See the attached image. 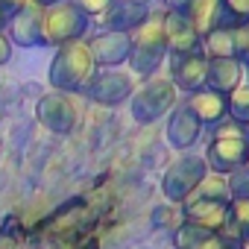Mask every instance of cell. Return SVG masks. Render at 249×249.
Segmentation results:
<instances>
[{"mask_svg":"<svg viewBox=\"0 0 249 249\" xmlns=\"http://www.w3.org/2000/svg\"><path fill=\"white\" fill-rule=\"evenodd\" d=\"M220 249H246V246H243L240 240H234V237H226V234H223V246H220Z\"/></svg>","mask_w":249,"mask_h":249,"instance_id":"31","label":"cell"},{"mask_svg":"<svg viewBox=\"0 0 249 249\" xmlns=\"http://www.w3.org/2000/svg\"><path fill=\"white\" fill-rule=\"evenodd\" d=\"M150 15L147 3H138V0H114L111 9L97 21L100 30H117V33H135Z\"/></svg>","mask_w":249,"mask_h":249,"instance_id":"15","label":"cell"},{"mask_svg":"<svg viewBox=\"0 0 249 249\" xmlns=\"http://www.w3.org/2000/svg\"><path fill=\"white\" fill-rule=\"evenodd\" d=\"M179 103H182V94L170 82V76L167 73H153L129 97V111H132V117L138 123L147 126V123H156V120L167 117Z\"/></svg>","mask_w":249,"mask_h":249,"instance_id":"4","label":"cell"},{"mask_svg":"<svg viewBox=\"0 0 249 249\" xmlns=\"http://www.w3.org/2000/svg\"><path fill=\"white\" fill-rule=\"evenodd\" d=\"M191 196H196V199H226V202H231V194H229V179L226 176H220V173H205V179L196 185V191L191 194ZM188 196V199H191Z\"/></svg>","mask_w":249,"mask_h":249,"instance_id":"22","label":"cell"},{"mask_svg":"<svg viewBox=\"0 0 249 249\" xmlns=\"http://www.w3.org/2000/svg\"><path fill=\"white\" fill-rule=\"evenodd\" d=\"M205 164L211 173L229 176L237 167H243V161L249 159V141H246V126L231 117L220 120L217 126H211V138L205 147Z\"/></svg>","mask_w":249,"mask_h":249,"instance_id":"2","label":"cell"},{"mask_svg":"<svg viewBox=\"0 0 249 249\" xmlns=\"http://www.w3.org/2000/svg\"><path fill=\"white\" fill-rule=\"evenodd\" d=\"M202 123H199V117L185 106V103H179L170 114H167V144L173 147V150H179V153H188L196 141H199V135H202Z\"/></svg>","mask_w":249,"mask_h":249,"instance_id":"12","label":"cell"},{"mask_svg":"<svg viewBox=\"0 0 249 249\" xmlns=\"http://www.w3.org/2000/svg\"><path fill=\"white\" fill-rule=\"evenodd\" d=\"M71 3L85 15V18H91V21H100L108 9H111V3L114 0H71Z\"/></svg>","mask_w":249,"mask_h":249,"instance_id":"26","label":"cell"},{"mask_svg":"<svg viewBox=\"0 0 249 249\" xmlns=\"http://www.w3.org/2000/svg\"><path fill=\"white\" fill-rule=\"evenodd\" d=\"M36 117H38V123L47 132H53V135H71L76 129L79 108H76V103H73L71 94L53 91V94H44L36 103Z\"/></svg>","mask_w":249,"mask_h":249,"instance_id":"8","label":"cell"},{"mask_svg":"<svg viewBox=\"0 0 249 249\" xmlns=\"http://www.w3.org/2000/svg\"><path fill=\"white\" fill-rule=\"evenodd\" d=\"M182 103L199 117V123H202L205 129L217 126L220 120L229 117V100H226V94H217V91H211V88H199V91H194V94H185Z\"/></svg>","mask_w":249,"mask_h":249,"instance_id":"16","label":"cell"},{"mask_svg":"<svg viewBox=\"0 0 249 249\" xmlns=\"http://www.w3.org/2000/svg\"><path fill=\"white\" fill-rule=\"evenodd\" d=\"M161 24H164V38H167V56L170 53H202V38L182 12L161 9Z\"/></svg>","mask_w":249,"mask_h":249,"instance_id":"11","label":"cell"},{"mask_svg":"<svg viewBox=\"0 0 249 249\" xmlns=\"http://www.w3.org/2000/svg\"><path fill=\"white\" fill-rule=\"evenodd\" d=\"M220 9H223L226 27L249 24V0H220Z\"/></svg>","mask_w":249,"mask_h":249,"instance_id":"25","label":"cell"},{"mask_svg":"<svg viewBox=\"0 0 249 249\" xmlns=\"http://www.w3.org/2000/svg\"><path fill=\"white\" fill-rule=\"evenodd\" d=\"M182 214L188 223H196L208 231H226V223H229V202L226 199H185L182 202Z\"/></svg>","mask_w":249,"mask_h":249,"instance_id":"14","label":"cell"},{"mask_svg":"<svg viewBox=\"0 0 249 249\" xmlns=\"http://www.w3.org/2000/svg\"><path fill=\"white\" fill-rule=\"evenodd\" d=\"M135 76L132 71H120V68H97V73L91 76L88 88L82 94H88V100H94L97 106H120L129 103V97L135 94Z\"/></svg>","mask_w":249,"mask_h":249,"instance_id":"7","label":"cell"},{"mask_svg":"<svg viewBox=\"0 0 249 249\" xmlns=\"http://www.w3.org/2000/svg\"><path fill=\"white\" fill-rule=\"evenodd\" d=\"M214 234H220V231H208V229H202V226L185 220V223L173 231V249H196V246H205Z\"/></svg>","mask_w":249,"mask_h":249,"instance_id":"21","label":"cell"},{"mask_svg":"<svg viewBox=\"0 0 249 249\" xmlns=\"http://www.w3.org/2000/svg\"><path fill=\"white\" fill-rule=\"evenodd\" d=\"M167 62V38H164V24H161V9H150L147 21L132 33V53L126 59L129 71L138 73L141 79L159 73Z\"/></svg>","mask_w":249,"mask_h":249,"instance_id":"3","label":"cell"},{"mask_svg":"<svg viewBox=\"0 0 249 249\" xmlns=\"http://www.w3.org/2000/svg\"><path fill=\"white\" fill-rule=\"evenodd\" d=\"M243 79H246V68L240 59H208L205 88L229 97L237 85H243Z\"/></svg>","mask_w":249,"mask_h":249,"instance_id":"17","label":"cell"},{"mask_svg":"<svg viewBox=\"0 0 249 249\" xmlns=\"http://www.w3.org/2000/svg\"><path fill=\"white\" fill-rule=\"evenodd\" d=\"M234 33V56L243 62V68L249 71V24H240V27H231Z\"/></svg>","mask_w":249,"mask_h":249,"instance_id":"27","label":"cell"},{"mask_svg":"<svg viewBox=\"0 0 249 249\" xmlns=\"http://www.w3.org/2000/svg\"><path fill=\"white\" fill-rule=\"evenodd\" d=\"M243 170H246V173H249V159H246V161H243Z\"/></svg>","mask_w":249,"mask_h":249,"instance_id":"35","label":"cell"},{"mask_svg":"<svg viewBox=\"0 0 249 249\" xmlns=\"http://www.w3.org/2000/svg\"><path fill=\"white\" fill-rule=\"evenodd\" d=\"M246 249H249V243H246Z\"/></svg>","mask_w":249,"mask_h":249,"instance_id":"38","label":"cell"},{"mask_svg":"<svg viewBox=\"0 0 249 249\" xmlns=\"http://www.w3.org/2000/svg\"><path fill=\"white\" fill-rule=\"evenodd\" d=\"M223 234L240 240L243 246L249 243V196L229 202V223H226V231Z\"/></svg>","mask_w":249,"mask_h":249,"instance_id":"20","label":"cell"},{"mask_svg":"<svg viewBox=\"0 0 249 249\" xmlns=\"http://www.w3.org/2000/svg\"><path fill=\"white\" fill-rule=\"evenodd\" d=\"M191 6V0H161V9H170V12H185Z\"/></svg>","mask_w":249,"mask_h":249,"instance_id":"30","label":"cell"},{"mask_svg":"<svg viewBox=\"0 0 249 249\" xmlns=\"http://www.w3.org/2000/svg\"><path fill=\"white\" fill-rule=\"evenodd\" d=\"M56 3H65V0H36V6H41V9H50Z\"/></svg>","mask_w":249,"mask_h":249,"instance_id":"33","label":"cell"},{"mask_svg":"<svg viewBox=\"0 0 249 249\" xmlns=\"http://www.w3.org/2000/svg\"><path fill=\"white\" fill-rule=\"evenodd\" d=\"M202 56L205 59H237L231 27H217V30L205 33L202 36Z\"/></svg>","mask_w":249,"mask_h":249,"instance_id":"19","label":"cell"},{"mask_svg":"<svg viewBox=\"0 0 249 249\" xmlns=\"http://www.w3.org/2000/svg\"><path fill=\"white\" fill-rule=\"evenodd\" d=\"M205 173H208V164H205L202 156L182 153L167 167V173L161 176V194H164V199L173 202V205H182L196 191V185L205 179Z\"/></svg>","mask_w":249,"mask_h":249,"instance_id":"6","label":"cell"},{"mask_svg":"<svg viewBox=\"0 0 249 249\" xmlns=\"http://www.w3.org/2000/svg\"><path fill=\"white\" fill-rule=\"evenodd\" d=\"M12 53H15V44L9 41V36H6V30H0V68H3L9 59H12Z\"/></svg>","mask_w":249,"mask_h":249,"instance_id":"28","label":"cell"},{"mask_svg":"<svg viewBox=\"0 0 249 249\" xmlns=\"http://www.w3.org/2000/svg\"><path fill=\"white\" fill-rule=\"evenodd\" d=\"M91 18H85L71 0L56 3L50 9H44V21H41V44L44 47H62L71 41H82L91 33Z\"/></svg>","mask_w":249,"mask_h":249,"instance_id":"5","label":"cell"},{"mask_svg":"<svg viewBox=\"0 0 249 249\" xmlns=\"http://www.w3.org/2000/svg\"><path fill=\"white\" fill-rule=\"evenodd\" d=\"M246 141H249V126H246Z\"/></svg>","mask_w":249,"mask_h":249,"instance_id":"37","label":"cell"},{"mask_svg":"<svg viewBox=\"0 0 249 249\" xmlns=\"http://www.w3.org/2000/svg\"><path fill=\"white\" fill-rule=\"evenodd\" d=\"M220 246H223V234H214L205 246H196V249H220Z\"/></svg>","mask_w":249,"mask_h":249,"instance_id":"32","label":"cell"},{"mask_svg":"<svg viewBox=\"0 0 249 249\" xmlns=\"http://www.w3.org/2000/svg\"><path fill=\"white\" fill-rule=\"evenodd\" d=\"M85 44H88L97 68H120V65H126V59L132 53V33L97 30V33H88Z\"/></svg>","mask_w":249,"mask_h":249,"instance_id":"9","label":"cell"},{"mask_svg":"<svg viewBox=\"0 0 249 249\" xmlns=\"http://www.w3.org/2000/svg\"><path fill=\"white\" fill-rule=\"evenodd\" d=\"M6 21H9V12H6L3 3H0V30H6Z\"/></svg>","mask_w":249,"mask_h":249,"instance_id":"34","label":"cell"},{"mask_svg":"<svg viewBox=\"0 0 249 249\" xmlns=\"http://www.w3.org/2000/svg\"><path fill=\"white\" fill-rule=\"evenodd\" d=\"M97 73V65L91 59V50L82 41H71V44H62L56 47L53 59H50V71H47V79H50V88L53 91H62V94H82L91 82V76Z\"/></svg>","mask_w":249,"mask_h":249,"instance_id":"1","label":"cell"},{"mask_svg":"<svg viewBox=\"0 0 249 249\" xmlns=\"http://www.w3.org/2000/svg\"><path fill=\"white\" fill-rule=\"evenodd\" d=\"M208 59L202 53H170L167 56V76L179 88V94H194L205 88Z\"/></svg>","mask_w":249,"mask_h":249,"instance_id":"10","label":"cell"},{"mask_svg":"<svg viewBox=\"0 0 249 249\" xmlns=\"http://www.w3.org/2000/svg\"><path fill=\"white\" fill-rule=\"evenodd\" d=\"M226 100H229V117L243 123V126H249V82L237 85Z\"/></svg>","mask_w":249,"mask_h":249,"instance_id":"23","label":"cell"},{"mask_svg":"<svg viewBox=\"0 0 249 249\" xmlns=\"http://www.w3.org/2000/svg\"><path fill=\"white\" fill-rule=\"evenodd\" d=\"M138 3H147V6H150V3H153V0H138Z\"/></svg>","mask_w":249,"mask_h":249,"instance_id":"36","label":"cell"},{"mask_svg":"<svg viewBox=\"0 0 249 249\" xmlns=\"http://www.w3.org/2000/svg\"><path fill=\"white\" fill-rule=\"evenodd\" d=\"M194 30L199 33V38L217 27H226V18H223V9H220V0H191V6L182 12Z\"/></svg>","mask_w":249,"mask_h":249,"instance_id":"18","label":"cell"},{"mask_svg":"<svg viewBox=\"0 0 249 249\" xmlns=\"http://www.w3.org/2000/svg\"><path fill=\"white\" fill-rule=\"evenodd\" d=\"M41 21L44 9L41 6H27L9 15L6 21V36L15 47H44L41 44Z\"/></svg>","mask_w":249,"mask_h":249,"instance_id":"13","label":"cell"},{"mask_svg":"<svg viewBox=\"0 0 249 249\" xmlns=\"http://www.w3.org/2000/svg\"><path fill=\"white\" fill-rule=\"evenodd\" d=\"M185 223V214H182V205H173V202H167V205H159L156 211H153V226L156 229H167L170 234L179 229Z\"/></svg>","mask_w":249,"mask_h":249,"instance_id":"24","label":"cell"},{"mask_svg":"<svg viewBox=\"0 0 249 249\" xmlns=\"http://www.w3.org/2000/svg\"><path fill=\"white\" fill-rule=\"evenodd\" d=\"M0 3L6 6V12H18V9H27V6H36V0H0Z\"/></svg>","mask_w":249,"mask_h":249,"instance_id":"29","label":"cell"}]
</instances>
